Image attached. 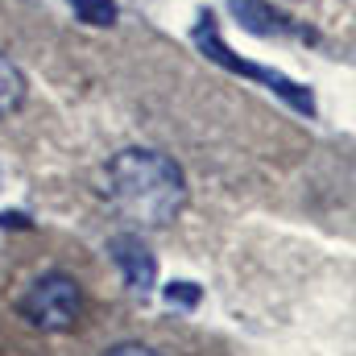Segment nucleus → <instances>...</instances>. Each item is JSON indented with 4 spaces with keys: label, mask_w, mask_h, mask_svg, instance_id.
<instances>
[{
    "label": "nucleus",
    "mask_w": 356,
    "mask_h": 356,
    "mask_svg": "<svg viewBox=\"0 0 356 356\" xmlns=\"http://www.w3.org/2000/svg\"><path fill=\"white\" fill-rule=\"evenodd\" d=\"M104 191H108L112 207L141 228H166L186 207L182 166L145 145H129V149L112 154V162L104 170Z\"/></svg>",
    "instance_id": "nucleus-1"
},
{
    "label": "nucleus",
    "mask_w": 356,
    "mask_h": 356,
    "mask_svg": "<svg viewBox=\"0 0 356 356\" xmlns=\"http://www.w3.org/2000/svg\"><path fill=\"white\" fill-rule=\"evenodd\" d=\"M17 315H21L29 327L46 332V336H67V332H75L79 319H83V286H79L71 273L50 269V273L33 277V282L21 290Z\"/></svg>",
    "instance_id": "nucleus-2"
},
{
    "label": "nucleus",
    "mask_w": 356,
    "mask_h": 356,
    "mask_svg": "<svg viewBox=\"0 0 356 356\" xmlns=\"http://www.w3.org/2000/svg\"><path fill=\"white\" fill-rule=\"evenodd\" d=\"M108 257H112V266L120 269V277H124V286L133 294L149 298L158 290V257L149 253V245L137 232H116L108 241Z\"/></svg>",
    "instance_id": "nucleus-3"
},
{
    "label": "nucleus",
    "mask_w": 356,
    "mask_h": 356,
    "mask_svg": "<svg viewBox=\"0 0 356 356\" xmlns=\"http://www.w3.org/2000/svg\"><path fill=\"white\" fill-rule=\"evenodd\" d=\"M195 38H199V42H203V50H211V58H216V63H224L228 71H241V75H249V79H261L269 91H277V95H282L290 108H298V112H307V116L315 112V99H311V91H302L294 79H286V75H277V71H261V67H253V63H241V58H232V54H228V46L216 38V29H211V25H203Z\"/></svg>",
    "instance_id": "nucleus-4"
},
{
    "label": "nucleus",
    "mask_w": 356,
    "mask_h": 356,
    "mask_svg": "<svg viewBox=\"0 0 356 356\" xmlns=\"http://www.w3.org/2000/svg\"><path fill=\"white\" fill-rule=\"evenodd\" d=\"M232 13L241 17V25L245 29H253V33H298L294 25H290V17H282V13H273L266 0H232Z\"/></svg>",
    "instance_id": "nucleus-5"
},
{
    "label": "nucleus",
    "mask_w": 356,
    "mask_h": 356,
    "mask_svg": "<svg viewBox=\"0 0 356 356\" xmlns=\"http://www.w3.org/2000/svg\"><path fill=\"white\" fill-rule=\"evenodd\" d=\"M25 99V75L17 71V63L8 54H0V120Z\"/></svg>",
    "instance_id": "nucleus-6"
},
{
    "label": "nucleus",
    "mask_w": 356,
    "mask_h": 356,
    "mask_svg": "<svg viewBox=\"0 0 356 356\" xmlns=\"http://www.w3.org/2000/svg\"><path fill=\"white\" fill-rule=\"evenodd\" d=\"M71 8H75V17L83 21V25H112L116 21V0H71Z\"/></svg>",
    "instance_id": "nucleus-7"
},
{
    "label": "nucleus",
    "mask_w": 356,
    "mask_h": 356,
    "mask_svg": "<svg viewBox=\"0 0 356 356\" xmlns=\"http://www.w3.org/2000/svg\"><path fill=\"white\" fill-rule=\"evenodd\" d=\"M166 302L175 311H195L203 302V286H195V282H170L166 286Z\"/></svg>",
    "instance_id": "nucleus-8"
},
{
    "label": "nucleus",
    "mask_w": 356,
    "mask_h": 356,
    "mask_svg": "<svg viewBox=\"0 0 356 356\" xmlns=\"http://www.w3.org/2000/svg\"><path fill=\"white\" fill-rule=\"evenodd\" d=\"M104 356H162L158 348H149V344H137V340H124V344H112Z\"/></svg>",
    "instance_id": "nucleus-9"
}]
</instances>
